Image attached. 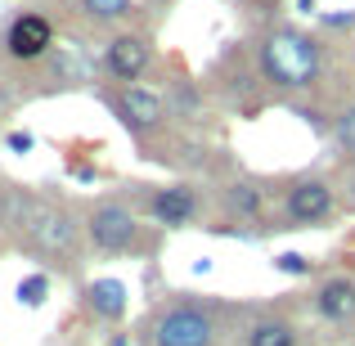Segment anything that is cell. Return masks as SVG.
<instances>
[{
	"label": "cell",
	"mask_w": 355,
	"mask_h": 346,
	"mask_svg": "<svg viewBox=\"0 0 355 346\" xmlns=\"http://www.w3.org/2000/svg\"><path fill=\"white\" fill-rule=\"evenodd\" d=\"M81 234H86V225L77 220V211H72L59 193L54 189L36 193L32 189V202H27L23 220H18V230H14V243L32 261H41L45 270L72 275V270L81 266Z\"/></svg>",
	"instance_id": "6da1fadb"
},
{
	"label": "cell",
	"mask_w": 355,
	"mask_h": 346,
	"mask_svg": "<svg viewBox=\"0 0 355 346\" xmlns=\"http://www.w3.org/2000/svg\"><path fill=\"white\" fill-rule=\"evenodd\" d=\"M257 63H261V77H266L275 90H293V95H302V90H311L315 81H320L324 50H320V41H315L311 32L284 23V27H275V32L261 36Z\"/></svg>",
	"instance_id": "7a4b0ae2"
},
{
	"label": "cell",
	"mask_w": 355,
	"mask_h": 346,
	"mask_svg": "<svg viewBox=\"0 0 355 346\" xmlns=\"http://www.w3.org/2000/svg\"><path fill=\"white\" fill-rule=\"evenodd\" d=\"M220 324L216 306L202 297H171L166 306H157L139 329V346H216Z\"/></svg>",
	"instance_id": "3957f363"
},
{
	"label": "cell",
	"mask_w": 355,
	"mask_h": 346,
	"mask_svg": "<svg viewBox=\"0 0 355 346\" xmlns=\"http://www.w3.org/2000/svg\"><path fill=\"white\" fill-rule=\"evenodd\" d=\"M86 243L95 257L104 261H117V257H130L139 248V216L126 207L121 198H99L86 207Z\"/></svg>",
	"instance_id": "277c9868"
},
{
	"label": "cell",
	"mask_w": 355,
	"mask_h": 346,
	"mask_svg": "<svg viewBox=\"0 0 355 346\" xmlns=\"http://www.w3.org/2000/svg\"><path fill=\"white\" fill-rule=\"evenodd\" d=\"M338 216V184L324 175H297L284 189V220L293 230H320Z\"/></svg>",
	"instance_id": "5b68a950"
},
{
	"label": "cell",
	"mask_w": 355,
	"mask_h": 346,
	"mask_svg": "<svg viewBox=\"0 0 355 346\" xmlns=\"http://www.w3.org/2000/svg\"><path fill=\"white\" fill-rule=\"evenodd\" d=\"M104 104L113 108V117L130 130L135 139H148L166 126V99L162 90H148V86H113L104 90Z\"/></svg>",
	"instance_id": "8992f818"
},
{
	"label": "cell",
	"mask_w": 355,
	"mask_h": 346,
	"mask_svg": "<svg viewBox=\"0 0 355 346\" xmlns=\"http://www.w3.org/2000/svg\"><path fill=\"white\" fill-rule=\"evenodd\" d=\"M148 68H153V41L139 32H117L99 50V72L113 86H139Z\"/></svg>",
	"instance_id": "52a82bcc"
},
{
	"label": "cell",
	"mask_w": 355,
	"mask_h": 346,
	"mask_svg": "<svg viewBox=\"0 0 355 346\" xmlns=\"http://www.w3.org/2000/svg\"><path fill=\"white\" fill-rule=\"evenodd\" d=\"M144 211H148V220L162 225V230H184V225H193L198 211H202V189L198 184H184V180L153 184V193H144Z\"/></svg>",
	"instance_id": "ba28073f"
},
{
	"label": "cell",
	"mask_w": 355,
	"mask_h": 346,
	"mask_svg": "<svg viewBox=\"0 0 355 346\" xmlns=\"http://www.w3.org/2000/svg\"><path fill=\"white\" fill-rule=\"evenodd\" d=\"M54 50V23L45 14H18L5 27V54L14 63H41Z\"/></svg>",
	"instance_id": "9c48e42d"
},
{
	"label": "cell",
	"mask_w": 355,
	"mask_h": 346,
	"mask_svg": "<svg viewBox=\"0 0 355 346\" xmlns=\"http://www.w3.org/2000/svg\"><path fill=\"white\" fill-rule=\"evenodd\" d=\"M81 306H86V315L99 320V324H121L126 311H130V293H126V284L113 279V275L108 279H90L86 293H81Z\"/></svg>",
	"instance_id": "30bf717a"
},
{
	"label": "cell",
	"mask_w": 355,
	"mask_h": 346,
	"mask_svg": "<svg viewBox=\"0 0 355 346\" xmlns=\"http://www.w3.org/2000/svg\"><path fill=\"white\" fill-rule=\"evenodd\" d=\"M315 315L333 329L355 320V279L351 275H329L320 288H315Z\"/></svg>",
	"instance_id": "8fae6325"
},
{
	"label": "cell",
	"mask_w": 355,
	"mask_h": 346,
	"mask_svg": "<svg viewBox=\"0 0 355 346\" xmlns=\"http://www.w3.org/2000/svg\"><path fill=\"white\" fill-rule=\"evenodd\" d=\"M302 329H297V320H288V315H257V320L248 324V329L239 333V346H302Z\"/></svg>",
	"instance_id": "7c38bea8"
},
{
	"label": "cell",
	"mask_w": 355,
	"mask_h": 346,
	"mask_svg": "<svg viewBox=\"0 0 355 346\" xmlns=\"http://www.w3.org/2000/svg\"><path fill=\"white\" fill-rule=\"evenodd\" d=\"M50 72H54V86L72 90V86H90L99 72V59H86L81 50H50Z\"/></svg>",
	"instance_id": "4fadbf2b"
},
{
	"label": "cell",
	"mask_w": 355,
	"mask_h": 346,
	"mask_svg": "<svg viewBox=\"0 0 355 346\" xmlns=\"http://www.w3.org/2000/svg\"><path fill=\"white\" fill-rule=\"evenodd\" d=\"M225 207L234 211V216H243V220H257L261 207H266V193H261V184H252V180H234V184H225Z\"/></svg>",
	"instance_id": "5bb4252c"
},
{
	"label": "cell",
	"mask_w": 355,
	"mask_h": 346,
	"mask_svg": "<svg viewBox=\"0 0 355 346\" xmlns=\"http://www.w3.org/2000/svg\"><path fill=\"white\" fill-rule=\"evenodd\" d=\"M162 99H166V113L171 117H198L202 113V95H198V86H193L189 77H175Z\"/></svg>",
	"instance_id": "9a60e30c"
},
{
	"label": "cell",
	"mask_w": 355,
	"mask_h": 346,
	"mask_svg": "<svg viewBox=\"0 0 355 346\" xmlns=\"http://www.w3.org/2000/svg\"><path fill=\"white\" fill-rule=\"evenodd\" d=\"M14 297H18V306H23V311H41V306L50 302V275H45V270L23 275L14 284Z\"/></svg>",
	"instance_id": "2e32d148"
},
{
	"label": "cell",
	"mask_w": 355,
	"mask_h": 346,
	"mask_svg": "<svg viewBox=\"0 0 355 346\" xmlns=\"http://www.w3.org/2000/svg\"><path fill=\"white\" fill-rule=\"evenodd\" d=\"M81 14L90 23H126L135 14V0H81Z\"/></svg>",
	"instance_id": "e0dca14e"
},
{
	"label": "cell",
	"mask_w": 355,
	"mask_h": 346,
	"mask_svg": "<svg viewBox=\"0 0 355 346\" xmlns=\"http://www.w3.org/2000/svg\"><path fill=\"white\" fill-rule=\"evenodd\" d=\"M333 144H338L342 157H351V162H355V104H347L338 113V121H333Z\"/></svg>",
	"instance_id": "ac0fdd59"
},
{
	"label": "cell",
	"mask_w": 355,
	"mask_h": 346,
	"mask_svg": "<svg viewBox=\"0 0 355 346\" xmlns=\"http://www.w3.org/2000/svg\"><path fill=\"white\" fill-rule=\"evenodd\" d=\"M275 270L279 275H311V257H302V252H279Z\"/></svg>",
	"instance_id": "d6986e66"
},
{
	"label": "cell",
	"mask_w": 355,
	"mask_h": 346,
	"mask_svg": "<svg viewBox=\"0 0 355 346\" xmlns=\"http://www.w3.org/2000/svg\"><path fill=\"white\" fill-rule=\"evenodd\" d=\"M68 175H72V180H77V184H95V162H90V157H77V153H72L68 157Z\"/></svg>",
	"instance_id": "ffe728a7"
},
{
	"label": "cell",
	"mask_w": 355,
	"mask_h": 346,
	"mask_svg": "<svg viewBox=\"0 0 355 346\" xmlns=\"http://www.w3.org/2000/svg\"><path fill=\"white\" fill-rule=\"evenodd\" d=\"M5 148L23 157V153H32V148H36V135H32V130H9V135H5Z\"/></svg>",
	"instance_id": "44dd1931"
},
{
	"label": "cell",
	"mask_w": 355,
	"mask_h": 346,
	"mask_svg": "<svg viewBox=\"0 0 355 346\" xmlns=\"http://www.w3.org/2000/svg\"><path fill=\"white\" fill-rule=\"evenodd\" d=\"M342 198H347V211H355V166L347 171V180H342Z\"/></svg>",
	"instance_id": "7402d4cb"
},
{
	"label": "cell",
	"mask_w": 355,
	"mask_h": 346,
	"mask_svg": "<svg viewBox=\"0 0 355 346\" xmlns=\"http://www.w3.org/2000/svg\"><path fill=\"white\" fill-rule=\"evenodd\" d=\"M297 9H302V14H311V9H315V0H297Z\"/></svg>",
	"instance_id": "603a6c76"
},
{
	"label": "cell",
	"mask_w": 355,
	"mask_h": 346,
	"mask_svg": "<svg viewBox=\"0 0 355 346\" xmlns=\"http://www.w3.org/2000/svg\"><path fill=\"white\" fill-rule=\"evenodd\" d=\"M153 5H166V0H153Z\"/></svg>",
	"instance_id": "cb8c5ba5"
}]
</instances>
